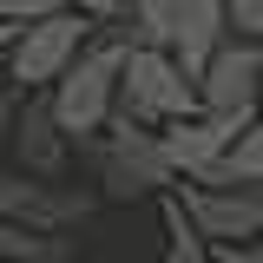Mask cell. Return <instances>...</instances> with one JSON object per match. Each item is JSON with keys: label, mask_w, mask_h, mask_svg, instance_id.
<instances>
[{"label": "cell", "mask_w": 263, "mask_h": 263, "mask_svg": "<svg viewBox=\"0 0 263 263\" xmlns=\"http://www.w3.org/2000/svg\"><path fill=\"white\" fill-rule=\"evenodd\" d=\"M125 46L132 40H86L79 46V60L66 66L60 79L46 86V99H53V119H60V132L72 138V145H92L99 132H105V119H112V105H119V72H125Z\"/></svg>", "instance_id": "6da1fadb"}, {"label": "cell", "mask_w": 263, "mask_h": 263, "mask_svg": "<svg viewBox=\"0 0 263 263\" xmlns=\"http://www.w3.org/2000/svg\"><path fill=\"white\" fill-rule=\"evenodd\" d=\"M99 27H105V20L79 13V7H46V13L20 20L13 40H7V79H13L20 92H46L66 66L79 60V46H86Z\"/></svg>", "instance_id": "7a4b0ae2"}, {"label": "cell", "mask_w": 263, "mask_h": 263, "mask_svg": "<svg viewBox=\"0 0 263 263\" xmlns=\"http://www.w3.org/2000/svg\"><path fill=\"white\" fill-rule=\"evenodd\" d=\"M119 99H125L132 119H145V125L184 119V112H197V105H204V99H197V79L178 66V53H171V46H152V40H132V46H125Z\"/></svg>", "instance_id": "3957f363"}, {"label": "cell", "mask_w": 263, "mask_h": 263, "mask_svg": "<svg viewBox=\"0 0 263 263\" xmlns=\"http://www.w3.org/2000/svg\"><path fill=\"white\" fill-rule=\"evenodd\" d=\"M105 158H99V178H105V197H145L171 184L178 171L164 158V138L158 132H145V119H132V112H112L105 119Z\"/></svg>", "instance_id": "277c9868"}, {"label": "cell", "mask_w": 263, "mask_h": 263, "mask_svg": "<svg viewBox=\"0 0 263 263\" xmlns=\"http://www.w3.org/2000/svg\"><path fill=\"white\" fill-rule=\"evenodd\" d=\"M257 86H263V40H243V33H230L197 72L204 112H257L263 105Z\"/></svg>", "instance_id": "5b68a950"}, {"label": "cell", "mask_w": 263, "mask_h": 263, "mask_svg": "<svg viewBox=\"0 0 263 263\" xmlns=\"http://www.w3.org/2000/svg\"><path fill=\"white\" fill-rule=\"evenodd\" d=\"M184 211H191V224L211 237V243H250L263 237V197L250 184H184Z\"/></svg>", "instance_id": "8992f818"}, {"label": "cell", "mask_w": 263, "mask_h": 263, "mask_svg": "<svg viewBox=\"0 0 263 263\" xmlns=\"http://www.w3.org/2000/svg\"><path fill=\"white\" fill-rule=\"evenodd\" d=\"M250 119H257V112H204V105H197V112H184V119H164L158 138H164L171 171H184V178H191V171H204L211 158H224L230 138L250 125Z\"/></svg>", "instance_id": "52a82bcc"}, {"label": "cell", "mask_w": 263, "mask_h": 263, "mask_svg": "<svg viewBox=\"0 0 263 263\" xmlns=\"http://www.w3.org/2000/svg\"><path fill=\"white\" fill-rule=\"evenodd\" d=\"M230 40V0H178V20H171V53L184 72H204V60Z\"/></svg>", "instance_id": "ba28073f"}, {"label": "cell", "mask_w": 263, "mask_h": 263, "mask_svg": "<svg viewBox=\"0 0 263 263\" xmlns=\"http://www.w3.org/2000/svg\"><path fill=\"white\" fill-rule=\"evenodd\" d=\"M13 145H20V164H27L33 178H60L66 171V152H72V138L60 132L53 119V99H27V112L13 119Z\"/></svg>", "instance_id": "9c48e42d"}, {"label": "cell", "mask_w": 263, "mask_h": 263, "mask_svg": "<svg viewBox=\"0 0 263 263\" xmlns=\"http://www.w3.org/2000/svg\"><path fill=\"white\" fill-rule=\"evenodd\" d=\"M158 217H164V263H211V237L191 224L184 197H158Z\"/></svg>", "instance_id": "30bf717a"}, {"label": "cell", "mask_w": 263, "mask_h": 263, "mask_svg": "<svg viewBox=\"0 0 263 263\" xmlns=\"http://www.w3.org/2000/svg\"><path fill=\"white\" fill-rule=\"evenodd\" d=\"M230 33L263 40V0H230Z\"/></svg>", "instance_id": "8fae6325"}, {"label": "cell", "mask_w": 263, "mask_h": 263, "mask_svg": "<svg viewBox=\"0 0 263 263\" xmlns=\"http://www.w3.org/2000/svg\"><path fill=\"white\" fill-rule=\"evenodd\" d=\"M211 263H263V237H250V243H211Z\"/></svg>", "instance_id": "7c38bea8"}, {"label": "cell", "mask_w": 263, "mask_h": 263, "mask_svg": "<svg viewBox=\"0 0 263 263\" xmlns=\"http://www.w3.org/2000/svg\"><path fill=\"white\" fill-rule=\"evenodd\" d=\"M46 7H53V0H0V20H13V27H20V20L46 13Z\"/></svg>", "instance_id": "4fadbf2b"}, {"label": "cell", "mask_w": 263, "mask_h": 263, "mask_svg": "<svg viewBox=\"0 0 263 263\" xmlns=\"http://www.w3.org/2000/svg\"><path fill=\"white\" fill-rule=\"evenodd\" d=\"M53 7H79V13H92V20H112V13H119V0H53Z\"/></svg>", "instance_id": "5bb4252c"}, {"label": "cell", "mask_w": 263, "mask_h": 263, "mask_svg": "<svg viewBox=\"0 0 263 263\" xmlns=\"http://www.w3.org/2000/svg\"><path fill=\"white\" fill-rule=\"evenodd\" d=\"M7 132H13V112H7V105H0V145H7Z\"/></svg>", "instance_id": "9a60e30c"}, {"label": "cell", "mask_w": 263, "mask_h": 263, "mask_svg": "<svg viewBox=\"0 0 263 263\" xmlns=\"http://www.w3.org/2000/svg\"><path fill=\"white\" fill-rule=\"evenodd\" d=\"M7 40H13V20H0V53H7Z\"/></svg>", "instance_id": "2e32d148"}, {"label": "cell", "mask_w": 263, "mask_h": 263, "mask_svg": "<svg viewBox=\"0 0 263 263\" xmlns=\"http://www.w3.org/2000/svg\"><path fill=\"white\" fill-rule=\"evenodd\" d=\"M60 257H66V250H53V257H27V263H60Z\"/></svg>", "instance_id": "e0dca14e"}, {"label": "cell", "mask_w": 263, "mask_h": 263, "mask_svg": "<svg viewBox=\"0 0 263 263\" xmlns=\"http://www.w3.org/2000/svg\"><path fill=\"white\" fill-rule=\"evenodd\" d=\"M257 92H263V86H257Z\"/></svg>", "instance_id": "ac0fdd59"}]
</instances>
